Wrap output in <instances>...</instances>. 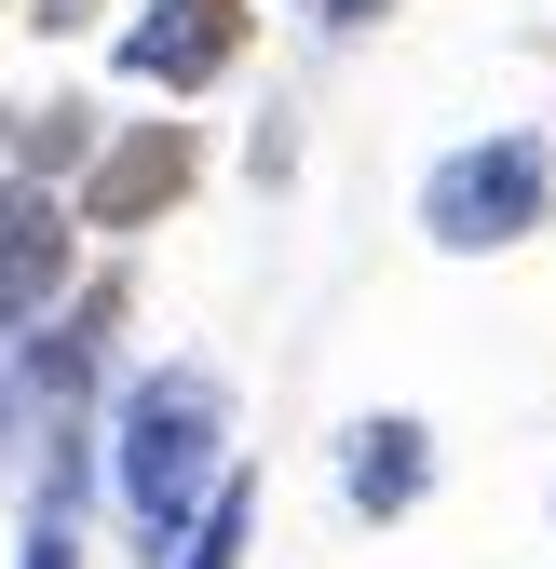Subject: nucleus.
I'll return each mask as SVG.
<instances>
[{
  "mask_svg": "<svg viewBox=\"0 0 556 569\" xmlns=\"http://www.w3.org/2000/svg\"><path fill=\"white\" fill-rule=\"evenodd\" d=\"M109 488H122L136 569L190 556V529L231 488V393H218V367H136L109 393Z\"/></svg>",
  "mask_w": 556,
  "mask_h": 569,
  "instance_id": "nucleus-1",
  "label": "nucleus"
},
{
  "mask_svg": "<svg viewBox=\"0 0 556 569\" xmlns=\"http://www.w3.org/2000/svg\"><path fill=\"white\" fill-rule=\"evenodd\" d=\"M543 218H556V150L543 136H461V150H435V177H421V231L448 258H503Z\"/></svg>",
  "mask_w": 556,
  "mask_h": 569,
  "instance_id": "nucleus-2",
  "label": "nucleus"
},
{
  "mask_svg": "<svg viewBox=\"0 0 556 569\" xmlns=\"http://www.w3.org/2000/svg\"><path fill=\"white\" fill-rule=\"evenodd\" d=\"M68 299H82V203L0 177V339H41Z\"/></svg>",
  "mask_w": 556,
  "mask_h": 569,
  "instance_id": "nucleus-3",
  "label": "nucleus"
},
{
  "mask_svg": "<svg viewBox=\"0 0 556 569\" xmlns=\"http://www.w3.org/2000/svg\"><path fill=\"white\" fill-rule=\"evenodd\" d=\"M122 82H163V96H203L245 68V0H136V28L109 41Z\"/></svg>",
  "mask_w": 556,
  "mask_h": 569,
  "instance_id": "nucleus-4",
  "label": "nucleus"
},
{
  "mask_svg": "<svg viewBox=\"0 0 556 569\" xmlns=\"http://www.w3.org/2000/svg\"><path fill=\"white\" fill-rule=\"evenodd\" d=\"M190 177H203L190 122H122L109 150H96V177H82V231H150V218H177Z\"/></svg>",
  "mask_w": 556,
  "mask_h": 569,
  "instance_id": "nucleus-5",
  "label": "nucleus"
},
{
  "mask_svg": "<svg viewBox=\"0 0 556 569\" xmlns=\"http://www.w3.org/2000/svg\"><path fill=\"white\" fill-rule=\"evenodd\" d=\"M339 502H354L367 529L421 516V502H435V420H421V407H367V420H339Z\"/></svg>",
  "mask_w": 556,
  "mask_h": 569,
  "instance_id": "nucleus-6",
  "label": "nucleus"
},
{
  "mask_svg": "<svg viewBox=\"0 0 556 569\" xmlns=\"http://www.w3.org/2000/svg\"><path fill=\"white\" fill-rule=\"evenodd\" d=\"M109 326H122V271H96V284H82V299H68L41 339H14V352H28V393H41V420L96 407V380H109Z\"/></svg>",
  "mask_w": 556,
  "mask_h": 569,
  "instance_id": "nucleus-7",
  "label": "nucleus"
},
{
  "mask_svg": "<svg viewBox=\"0 0 556 569\" xmlns=\"http://www.w3.org/2000/svg\"><path fill=\"white\" fill-rule=\"evenodd\" d=\"M0 163H14V177H96V109L82 96H14V109H0Z\"/></svg>",
  "mask_w": 556,
  "mask_h": 569,
  "instance_id": "nucleus-8",
  "label": "nucleus"
},
{
  "mask_svg": "<svg viewBox=\"0 0 556 569\" xmlns=\"http://www.w3.org/2000/svg\"><path fill=\"white\" fill-rule=\"evenodd\" d=\"M245 542H258V475L231 461V488H218V516L190 529V556H177V569H245Z\"/></svg>",
  "mask_w": 556,
  "mask_h": 569,
  "instance_id": "nucleus-9",
  "label": "nucleus"
},
{
  "mask_svg": "<svg viewBox=\"0 0 556 569\" xmlns=\"http://www.w3.org/2000/svg\"><path fill=\"white\" fill-rule=\"evenodd\" d=\"M14 448H41V393H28V352L0 339V461H14Z\"/></svg>",
  "mask_w": 556,
  "mask_h": 569,
  "instance_id": "nucleus-10",
  "label": "nucleus"
},
{
  "mask_svg": "<svg viewBox=\"0 0 556 569\" xmlns=\"http://www.w3.org/2000/svg\"><path fill=\"white\" fill-rule=\"evenodd\" d=\"M14 569H82V529H68V516H28V542H14Z\"/></svg>",
  "mask_w": 556,
  "mask_h": 569,
  "instance_id": "nucleus-11",
  "label": "nucleus"
},
{
  "mask_svg": "<svg viewBox=\"0 0 556 569\" xmlns=\"http://www.w3.org/2000/svg\"><path fill=\"white\" fill-rule=\"evenodd\" d=\"M96 14H109V0H28V28H41V41H68V28H96Z\"/></svg>",
  "mask_w": 556,
  "mask_h": 569,
  "instance_id": "nucleus-12",
  "label": "nucleus"
},
{
  "mask_svg": "<svg viewBox=\"0 0 556 569\" xmlns=\"http://www.w3.org/2000/svg\"><path fill=\"white\" fill-rule=\"evenodd\" d=\"M312 14H326L339 41H354V28H380V14H394V0H312Z\"/></svg>",
  "mask_w": 556,
  "mask_h": 569,
  "instance_id": "nucleus-13",
  "label": "nucleus"
}]
</instances>
